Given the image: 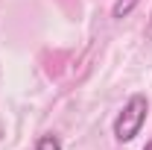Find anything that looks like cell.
Instances as JSON below:
<instances>
[{
	"label": "cell",
	"mask_w": 152,
	"mask_h": 150,
	"mask_svg": "<svg viewBox=\"0 0 152 150\" xmlns=\"http://www.w3.org/2000/svg\"><path fill=\"white\" fill-rule=\"evenodd\" d=\"M146 115H149V97L146 94H132L123 103V109L117 112V118H114V138L120 144L137 138L143 124H146Z\"/></svg>",
	"instance_id": "obj_1"
},
{
	"label": "cell",
	"mask_w": 152,
	"mask_h": 150,
	"mask_svg": "<svg viewBox=\"0 0 152 150\" xmlns=\"http://www.w3.org/2000/svg\"><path fill=\"white\" fill-rule=\"evenodd\" d=\"M137 3H140V0H117V3H114V9H111V15H114L117 21H120V18H126V15L132 12Z\"/></svg>",
	"instance_id": "obj_2"
},
{
	"label": "cell",
	"mask_w": 152,
	"mask_h": 150,
	"mask_svg": "<svg viewBox=\"0 0 152 150\" xmlns=\"http://www.w3.org/2000/svg\"><path fill=\"white\" fill-rule=\"evenodd\" d=\"M35 150H61V141H58V135L47 132V135H41V138H38Z\"/></svg>",
	"instance_id": "obj_3"
},
{
	"label": "cell",
	"mask_w": 152,
	"mask_h": 150,
	"mask_svg": "<svg viewBox=\"0 0 152 150\" xmlns=\"http://www.w3.org/2000/svg\"><path fill=\"white\" fill-rule=\"evenodd\" d=\"M143 150H152V141H146V147H143Z\"/></svg>",
	"instance_id": "obj_4"
}]
</instances>
